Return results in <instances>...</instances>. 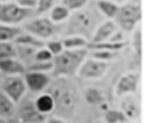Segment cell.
<instances>
[{
	"mask_svg": "<svg viewBox=\"0 0 148 123\" xmlns=\"http://www.w3.org/2000/svg\"><path fill=\"white\" fill-rule=\"evenodd\" d=\"M64 24H55L49 18L41 17L24 24L23 28L25 32H28L40 40H47L55 38V36L62 34Z\"/></svg>",
	"mask_w": 148,
	"mask_h": 123,
	"instance_id": "3",
	"label": "cell"
},
{
	"mask_svg": "<svg viewBox=\"0 0 148 123\" xmlns=\"http://www.w3.org/2000/svg\"><path fill=\"white\" fill-rule=\"evenodd\" d=\"M23 32L21 28L7 25V24H0V42L11 41L16 39V37Z\"/></svg>",
	"mask_w": 148,
	"mask_h": 123,
	"instance_id": "19",
	"label": "cell"
},
{
	"mask_svg": "<svg viewBox=\"0 0 148 123\" xmlns=\"http://www.w3.org/2000/svg\"><path fill=\"white\" fill-rule=\"evenodd\" d=\"M125 47V42H111L104 41L100 43H90L88 42L87 45L88 50H104V51L117 52Z\"/></svg>",
	"mask_w": 148,
	"mask_h": 123,
	"instance_id": "17",
	"label": "cell"
},
{
	"mask_svg": "<svg viewBox=\"0 0 148 123\" xmlns=\"http://www.w3.org/2000/svg\"><path fill=\"white\" fill-rule=\"evenodd\" d=\"M121 111L125 115V117L128 118H135L137 117L139 114V107L137 104V101L135 100L131 95L124 96Z\"/></svg>",
	"mask_w": 148,
	"mask_h": 123,
	"instance_id": "18",
	"label": "cell"
},
{
	"mask_svg": "<svg viewBox=\"0 0 148 123\" xmlns=\"http://www.w3.org/2000/svg\"><path fill=\"white\" fill-rule=\"evenodd\" d=\"M70 16V10L63 5L55 6L51 12V20L55 24H62L68 19Z\"/></svg>",
	"mask_w": 148,
	"mask_h": 123,
	"instance_id": "23",
	"label": "cell"
},
{
	"mask_svg": "<svg viewBox=\"0 0 148 123\" xmlns=\"http://www.w3.org/2000/svg\"><path fill=\"white\" fill-rule=\"evenodd\" d=\"M105 120L107 123H125L127 118L121 110H108L105 113Z\"/></svg>",
	"mask_w": 148,
	"mask_h": 123,
	"instance_id": "24",
	"label": "cell"
},
{
	"mask_svg": "<svg viewBox=\"0 0 148 123\" xmlns=\"http://www.w3.org/2000/svg\"><path fill=\"white\" fill-rule=\"evenodd\" d=\"M14 45H16V49L17 59L25 65V68H27L29 65H31L33 62L35 61V53L38 49L26 45L16 44V43H14Z\"/></svg>",
	"mask_w": 148,
	"mask_h": 123,
	"instance_id": "15",
	"label": "cell"
},
{
	"mask_svg": "<svg viewBox=\"0 0 148 123\" xmlns=\"http://www.w3.org/2000/svg\"><path fill=\"white\" fill-rule=\"evenodd\" d=\"M133 44L136 49V54L139 60H141L142 57V33L140 29L136 30L134 34V39H133Z\"/></svg>",
	"mask_w": 148,
	"mask_h": 123,
	"instance_id": "29",
	"label": "cell"
},
{
	"mask_svg": "<svg viewBox=\"0 0 148 123\" xmlns=\"http://www.w3.org/2000/svg\"><path fill=\"white\" fill-rule=\"evenodd\" d=\"M63 48L66 49H78L87 48L88 41L80 36H68L62 40Z\"/></svg>",
	"mask_w": 148,
	"mask_h": 123,
	"instance_id": "20",
	"label": "cell"
},
{
	"mask_svg": "<svg viewBox=\"0 0 148 123\" xmlns=\"http://www.w3.org/2000/svg\"><path fill=\"white\" fill-rule=\"evenodd\" d=\"M53 69V61L38 62L34 61L26 68V72H42V73H51Z\"/></svg>",
	"mask_w": 148,
	"mask_h": 123,
	"instance_id": "25",
	"label": "cell"
},
{
	"mask_svg": "<svg viewBox=\"0 0 148 123\" xmlns=\"http://www.w3.org/2000/svg\"><path fill=\"white\" fill-rule=\"evenodd\" d=\"M34 106L39 113L47 117L55 110V101L53 96L45 91L34 97Z\"/></svg>",
	"mask_w": 148,
	"mask_h": 123,
	"instance_id": "11",
	"label": "cell"
},
{
	"mask_svg": "<svg viewBox=\"0 0 148 123\" xmlns=\"http://www.w3.org/2000/svg\"><path fill=\"white\" fill-rule=\"evenodd\" d=\"M38 0H16V4L25 8H31L34 9L37 5Z\"/></svg>",
	"mask_w": 148,
	"mask_h": 123,
	"instance_id": "33",
	"label": "cell"
},
{
	"mask_svg": "<svg viewBox=\"0 0 148 123\" xmlns=\"http://www.w3.org/2000/svg\"><path fill=\"white\" fill-rule=\"evenodd\" d=\"M0 76H1V74H0Z\"/></svg>",
	"mask_w": 148,
	"mask_h": 123,
	"instance_id": "38",
	"label": "cell"
},
{
	"mask_svg": "<svg viewBox=\"0 0 148 123\" xmlns=\"http://www.w3.org/2000/svg\"><path fill=\"white\" fill-rule=\"evenodd\" d=\"M116 52H111V51H104V50H92L91 57L98 60L107 61L110 59L114 57Z\"/></svg>",
	"mask_w": 148,
	"mask_h": 123,
	"instance_id": "31",
	"label": "cell"
},
{
	"mask_svg": "<svg viewBox=\"0 0 148 123\" xmlns=\"http://www.w3.org/2000/svg\"><path fill=\"white\" fill-rule=\"evenodd\" d=\"M109 1V0H108ZM125 0H112V2H117V3H122V2H124Z\"/></svg>",
	"mask_w": 148,
	"mask_h": 123,
	"instance_id": "36",
	"label": "cell"
},
{
	"mask_svg": "<svg viewBox=\"0 0 148 123\" xmlns=\"http://www.w3.org/2000/svg\"><path fill=\"white\" fill-rule=\"evenodd\" d=\"M116 24L119 26L125 32L134 30L137 23L142 18V9L140 0L133 1L118 7L117 13L115 16Z\"/></svg>",
	"mask_w": 148,
	"mask_h": 123,
	"instance_id": "4",
	"label": "cell"
},
{
	"mask_svg": "<svg viewBox=\"0 0 148 123\" xmlns=\"http://www.w3.org/2000/svg\"><path fill=\"white\" fill-rule=\"evenodd\" d=\"M14 42L16 44H22V45H26V46H30L34 47L35 49H42L45 46L43 41L34 37V35L25 32H22L16 39L14 40Z\"/></svg>",
	"mask_w": 148,
	"mask_h": 123,
	"instance_id": "16",
	"label": "cell"
},
{
	"mask_svg": "<svg viewBox=\"0 0 148 123\" xmlns=\"http://www.w3.org/2000/svg\"><path fill=\"white\" fill-rule=\"evenodd\" d=\"M116 32H117V25L116 23L112 21L103 22L94 32L90 40V43H100L108 41Z\"/></svg>",
	"mask_w": 148,
	"mask_h": 123,
	"instance_id": "12",
	"label": "cell"
},
{
	"mask_svg": "<svg viewBox=\"0 0 148 123\" xmlns=\"http://www.w3.org/2000/svg\"><path fill=\"white\" fill-rule=\"evenodd\" d=\"M96 4H97L99 10L106 17L114 18L117 13L118 5L112 1H108V0H99Z\"/></svg>",
	"mask_w": 148,
	"mask_h": 123,
	"instance_id": "21",
	"label": "cell"
},
{
	"mask_svg": "<svg viewBox=\"0 0 148 123\" xmlns=\"http://www.w3.org/2000/svg\"><path fill=\"white\" fill-rule=\"evenodd\" d=\"M0 123H9V120H6L5 119H1V118H0Z\"/></svg>",
	"mask_w": 148,
	"mask_h": 123,
	"instance_id": "35",
	"label": "cell"
},
{
	"mask_svg": "<svg viewBox=\"0 0 148 123\" xmlns=\"http://www.w3.org/2000/svg\"><path fill=\"white\" fill-rule=\"evenodd\" d=\"M1 2H4V1H7V0H0Z\"/></svg>",
	"mask_w": 148,
	"mask_h": 123,
	"instance_id": "37",
	"label": "cell"
},
{
	"mask_svg": "<svg viewBox=\"0 0 148 123\" xmlns=\"http://www.w3.org/2000/svg\"><path fill=\"white\" fill-rule=\"evenodd\" d=\"M34 14V9L25 8L14 3H0V22L13 25L25 21Z\"/></svg>",
	"mask_w": 148,
	"mask_h": 123,
	"instance_id": "5",
	"label": "cell"
},
{
	"mask_svg": "<svg viewBox=\"0 0 148 123\" xmlns=\"http://www.w3.org/2000/svg\"><path fill=\"white\" fill-rule=\"evenodd\" d=\"M16 103L0 90V118L10 120L16 117Z\"/></svg>",
	"mask_w": 148,
	"mask_h": 123,
	"instance_id": "14",
	"label": "cell"
},
{
	"mask_svg": "<svg viewBox=\"0 0 148 123\" xmlns=\"http://www.w3.org/2000/svg\"><path fill=\"white\" fill-rule=\"evenodd\" d=\"M140 80L139 74L127 73L123 75L116 85V93L118 96L132 95L137 91L138 84Z\"/></svg>",
	"mask_w": 148,
	"mask_h": 123,
	"instance_id": "10",
	"label": "cell"
},
{
	"mask_svg": "<svg viewBox=\"0 0 148 123\" xmlns=\"http://www.w3.org/2000/svg\"><path fill=\"white\" fill-rule=\"evenodd\" d=\"M105 16L99 10L97 4H87L82 8L75 10L64 24L62 35L80 36L87 41L91 40L94 32L103 23Z\"/></svg>",
	"mask_w": 148,
	"mask_h": 123,
	"instance_id": "1",
	"label": "cell"
},
{
	"mask_svg": "<svg viewBox=\"0 0 148 123\" xmlns=\"http://www.w3.org/2000/svg\"><path fill=\"white\" fill-rule=\"evenodd\" d=\"M34 59H35V61H38V62H50V61H53V55L51 54L45 47H43L42 49H37Z\"/></svg>",
	"mask_w": 148,
	"mask_h": 123,
	"instance_id": "26",
	"label": "cell"
},
{
	"mask_svg": "<svg viewBox=\"0 0 148 123\" xmlns=\"http://www.w3.org/2000/svg\"><path fill=\"white\" fill-rule=\"evenodd\" d=\"M17 57L16 45L11 41L0 42V60Z\"/></svg>",
	"mask_w": 148,
	"mask_h": 123,
	"instance_id": "22",
	"label": "cell"
},
{
	"mask_svg": "<svg viewBox=\"0 0 148 123\" xmlns=\"http://www.w3.org/2000/svg\"><path fill=\"white\" fill-rule=\"evenodd\" d=\"M88 0H62V5L69 10H78L88 4Z\"/></svg>",
	"mask_w": 148,
	"mask_h": 123,
	"instance_id": "27",
	"label": "cell"
},
{
	"mask_svg": "<svg viewBox=\"0 0 148 123\" xmlns=\"http://www.w3.org/2000/svg\"><path fill=\"white\" fill-rule=\"evenodd\" d=\"M46 49L49 50V51L54 56L60 54L62 50L64 49L63 45H62V40L61 41H58V40H53L47 43L46 45Z\"/></svg>",
	"mask_w": 148,
	"mask_h": 123,
	"instance_id": "30",
	"label": "cell"
},
{
	"mask_svg": "<svg viewBox=\"0 0 148 123\" xmlns=\"http://www.w3.org/2000/svg\"><path fill=\"white\" fill-rule=\"evenodd\" d=\"M26 68L17 57L0 60V74L6 76H24Z\"/></svg>",
	"mask_w": 148,
	"mask_h": 123,
	"instance_id": "13",
	"label": "cell"
},
{
	"mask_svg": "<svg viewBox=\"0 0 148 123\" xmlns=\"http://www.w3.org/2000/svg\"><path fill=\"white\" fill-rule=\"evenodd\" d=\"M44 123H67L63 119L60 118V117H49V118H46L45 119V121Z\"/></svg>",
	"mask_w": 148,
	"mask_h": 123,
	"instance_id": "34",
	"label": "cell"
},
{
	"mask_svg": "<svg viewBox=\"0 0 148 123\" xmlns=\"http://www.w3.org/2000/svg\"><path fill=\"white\" fill-rule=\"evenodd\" d=\"M19 123H44L47 117L38 112L34 106V98L27 95L16 104V117Z\"/></svg>",
	"mask_w": 148,
	"mask_h": 123,
	"instance_id": "6",
	"label": "cell"
},
{
	"mask_svg": "<svg viewBox=\"0 0 148 123\" xmlns=\"http://www.w3.org/2000/svg\"><path fill=\"white\" fill-rule=\"evenodd\" d=\"M24 79L27 91L36 95L45 92L51 82V76L42 72H26L24 75Z\"/></svg>",
	"mask_w": 148,
	"mask_h": 123,
	"instance_id": "9",
	"label": "cell"
},
{
	"mask_svg": "<svg viewBox=\"0 0 148 123\" xmlns=\"http://www.w3.org/2000/svg\"><path fill=\"white\" fill-rule=\"evenodd\" d=\"M0 90L16 104L27 95L28 92L24 76H5L1 82Z\"/></svg>",
	"mask_w": 148,
	"mask_h": 123,
	"instance_id": "7",
	"label": "cell"
},
{
	"mask_svg": "<svg viewBox=\"0 0 148 123\" xmlns=\"http://www.w3.org/2000/svg\"><path fill=\"white\" fill-rule=\"evenodd\" d=\"M86 100L91 104L99 103L102 101L101 93L97 89H88L86 92Z\"/></svg>",
	"mask_w": 148,
	"mask_h": 123,
	"instance_id": "28",
	"label": "cell"
},
{
	"mask_svg": "<svg viewBox=\"0 0 148 123\" xmlns=\"http://www.w3.org/2000/svg\"><path fill=\"white\" fill-rule=\"evenodd\" d=\"M88 54L87 48L66 49L53 57L51 75L53 77H68L78 73L81 64Z\"/></svg>",
	"mask_w": 148,
	"mask_h": 123,
	"instance_id": "2",
	"label": "cell"
},
{
	"mask_svg": "<svg viewBox=\"0 0 148 123\" xmlns=\"http://www.w3.org/2000/svg\"><path fill=\"white\" fill-rule=\"evenodd\" d=\"M54 3V0H38L36 8V14H41L48 11Z\"/></svg>",
	"mask_w": 148,
	"mask_h": 123,
	"instance_id": "32",
	"label": "cell"
},
{
	"mask_svg": "<svg viewBox=\"0 0 148 123\" xmlns=\"http://www.w3.org/2000/svg\"><path fill=\"white\" fill-rule=\"evenodd\" d=\"M108 68V63L95 59L93 57H86L78 71L79 77L88 80L99 79L104 76Z\"/></svg>",
	"mask_w": 148,
	"mask_h": 123,
	"instance_id": "8",
	"label": "cell"
}]
</instances>
